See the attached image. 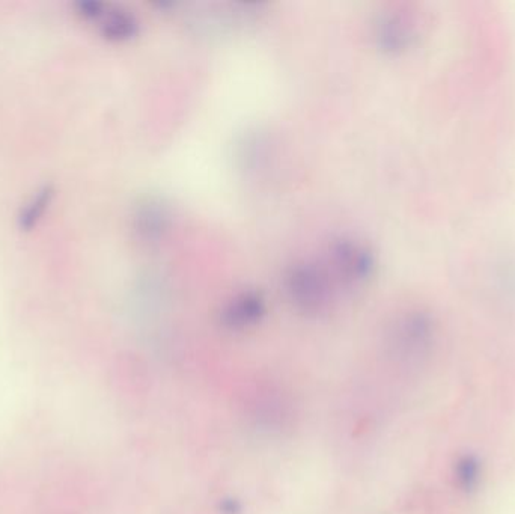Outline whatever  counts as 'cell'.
<instances>
[{
    "mask_svg": "<svg viewBox=\"0 0 515 514\" xmlns=\"http://www.w3.org/2000/svg\"><path fill=\"white\" fill-rule=\"evenodd\" d=\"M285 293L297 310L306 314H321L333 299L329 272L312 263L299 261L285 273Z\"/></svg>",
    "mask_w": 515,
    "mask_h": 514,
    "instance_id": "obj_1",
    "label": "cell"
},
{
    "mask_svg": "<svg viewBox=\"0 0 515 514\" xmlns=\"http://www.w3.org/2000/svg\"><path fill=\"white\" fill-rule=\"evenodd\" d=\"M53 198H55V189L50 184L35 190L20 207L19 216H17L19 227L23 231H32L37 228L49 212Z\"/></svg>",
    "mask_w": 515,
    "mask_h": 514,
    "instance_id": "obj_6",
    "label": "cell"
},
{
    "mask_svg": "<svg viewBox=\"0 0 515 514\" xmlns=\"http://www.w3.org/2000/svg\"><path fill=\"white\" fill-rule=\"evenodd\" d=\"M455 480L460 487L472 490L479 483V463L473 457H463L455 465Z\"/></svg>",
    "mask_w": 515,
    "mask_h": 514,
    "instance_id": "obj_7",
    "label": "cell"
},
{
    "mask_svg": "<svg viewBox=\"0 0 515 514\" xmlns=\"http://www.w3.org/2000/svg\"><path fill=\"white\" fill-rule=\"evenodd\" d=\"M171 225L168 207L159 199H145L136 207L133 228L145 243H156L165 237Z\"/></svg>",
    "mask_w": 515,
    "mask_h": 514,
    "instance_id": "obj_3",
    "label": "cell"
},
{
    "mask_svg": "<svg viewBox=\"0 0 515 514\" xmlns=\"http://www.w3.org/2000/svg\"><path fill=\"white\" fill-rule=\"evenodd\" d=\"M266 313V300L256 291H243L232 297L222 311V322L231 329H244L260 322Z\"/></svg>",
    "mask_w": 515,
    "mask_h": 514,
    "instance_id": "obj_4",
    "label": "cell"
},
{
    "mask_svg": "<svg viewBox=\"0 0 515 514\" xmlns=\"http://www.w3.org/2000/svg\"><path fill=\"white\" fill-rule=\"evenodd\" d=\"M97 25L101 37L113 43L133 40L139 34V22L135 14L122 8H110L109 5Z\"/></svg>",
    "mask_w": 515,
    "mask_h": 514,
    "instance_id": "obj_5",
    "label": "cell"
},
{
    "mask_svg": "<svg viewBox=\"0 0 515 514\" xmlns=\"http://www.w3.org/2000/svg\"><path fill=\"white\" fill-rule=\"evenodd\" d=\"M329 275L345 288H360L374 270V260L365 245L353 239H341L330 245Z\"/></svg>",
    "mask_w": 515,
    "mask_h": 514,
    "instance_id": "obj_2",
    "label": "cell"
}]
</instances>
